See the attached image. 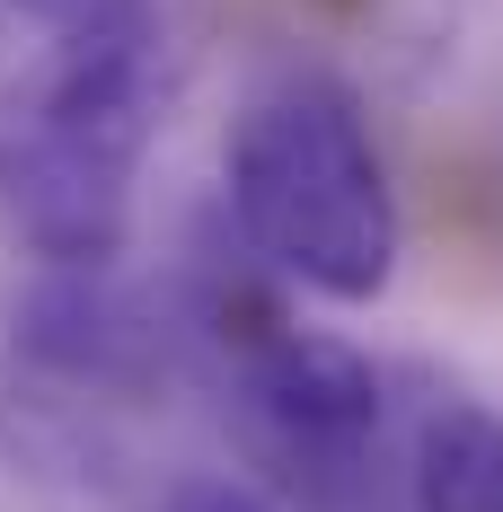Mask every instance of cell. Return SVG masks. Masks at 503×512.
Here are the masks:
<instances>
[{"label": "cell", "mask_w": 503, "mask_h": 512, "mask_svg": "<svg viewBox=\"0 0 503 512\" xmlns=\"http://www.w3.org/2000/svg\"><path fill=\"white\" fill-rule=\"evenodd\" d=\"M203 336L221 354V380H230V398L248 415L256 451L292 486L336 504V495H353L371 477L362 460L380 442L389 380H380V362L362 345L327 336V327H301L274 292H239V283H212Z\"/></svg>", "instance_id": "obj_3"}, {"label": "cell", "mask_w": 503, "mask_h": 512, "mask_svg": "<svg viewBox=\"0 0 503 512\" xmlns=\"http://www.w3.org/2000/svg\"><path fill=\"white\" fill-rule=\"evenodd\" d=\"M406 512H503V415L442 389L415 451H406Z\"/></svg>", "instance_id": "obj_5"}, {"label": "cell", "mask_w": 503, "mask_h": 512, "mask_svg": "<svg viewBox=\"0 0 503 512\" xmlns=\"http://www.w3.org/2000/svg\"><path fill=\"white\" fill-rule=\"evenodd\" d=\"M9 9H36V18H53V9H62V0H9Z\"/></svg>", "instance_id": "obj_7"}, {"label": "cell", "mask_w": 503, "mask_h": 512, "mask_svg": "<svg viewBox=\"0 0 503 512\" xmlns=\"http://www.w3.org/2000/svg\"><path fill=\"white\" fill-rule=\"evenodd\" d=\"M221 195L248 256L336 309H362L398 283V195L371 115L327 62L265 71L221 142Z\"/></svg>", "instance_id": "obj_2"}, {"label": "cell", "mask_w": 503, "mask_h": 512, "mask_svg": "<svg viewBox=\"0 0 503 512\" xmlns=\"http://www.w3.org/2000/svg\"><path fill=\"white\" fill-rule=\"evenodd\" d=\"M9 336L45 380L89 389V398H124L133 407V398H151L168 380V327L106 265H45V283L18 301Z\"/></svg>", "instance_id": "obj_4"}, {"label": "cell", "mask_w": 503, "mask_h": 512, "mask_svg": "<svg viewBox=\"0 0 503 512\" xmlns=\"http://www.w3.org/2000/svg\"><path fill=\"white\" fill-rule=\"evenodd\" d=\"M159 0H62L45 80L0 115V221L45 265H115L159 133Z\"/></svg>", "instance_id": "obj_1"}, {"label": "cell", "mask_w": 503, "mask_h": 512, "mask_svg": "<svg viewBox=\"0 0 503 512\" xmlns=\"http://www.w3.org/2000/svg\"><path fill=\"white\" fill-rule=\"evenodd\" d=\"M159 512H274V504L256 486H239V477H186V486L159 495Z\"/></svg>", "instance_id": "obj_6"}]
</instances>
